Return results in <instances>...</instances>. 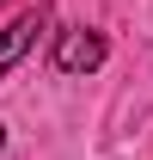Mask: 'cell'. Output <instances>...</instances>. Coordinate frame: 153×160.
Instances as JSON below:
<instances>
[{"instance_id": "obj_1", "label": "cell", "mask_w": 153, "mask_h": 160, "mask_svg": "<svg viewBox=\"0 0 153 160\" xmlns=\"http://www.w3.org/2000/svg\"><path fill=\"white\" fill-rule=\"evenodd\" d=\"M49 62H55V74H92L98 62H104V31H92V25H67V31H55Z\"/></svg>"}, {"instance_id": "obj_2", "label": "cell", "mask_w": 153, "mask_h": 160, "mask_svg": "<svg viewBox=\"0 0 153 160\" xmlns=\"http://www.w3.org/2000/svg\"><path fill=\"white\" fill-rule=\"evenodd\" d=\"M49 19H55V12H49V6L37 0V6H25L19 19L0 31V80H6V68H19V62L31 56V49H37V37L49 31Z\"/></svg>"}]
</instances>
